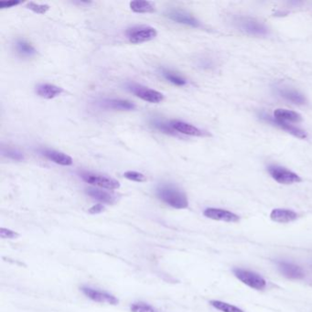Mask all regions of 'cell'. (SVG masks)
I'll use <instances>...</instances> for the list:
<instances>
[{"instance_id": "6da1fadb", "label": "cell", "mask_w": 312, "mask_h": 312, "mask_svg": "<svg viewBox=\"0 0 312 312\" xmlns=\"http://www.w3.org/2000/svg\"><path fill=\"white\" fill-rule=\"evenodd\" d=\"M156 194L163 203L175 209H185L189 206L186 193L174 184L161 183L156 189Z\"/></svg>"}, {"instance_id": "7a4b0ae2", "label": "cell", "mask_w": 312, "mask_h": 312, "mask_svg": "<svg viewBox=\"0 0 312 312\" xmlns=\"http://www.w3.org/2000/svg\"><path fill=\"white\" fill-rule=\"evenodd\" d=\"M233 22L239 30L247 35L263 37L269 33L268 28L263 22L254 17H234Z\"/></svg>"}, {"instance_id": "3957f363", "label": "cell", "mask_w": 312, "mask_h": 312, "mask_svg": "<svg viewBox=\"0 0 312 312\" xmlns=\"http://www.w3.org/2000/svg\"><path fill=\"white\" fill-rule=\"evenodd\" d=\"M129 42L133 44H141L150 42L157 37L158 32L153 27L146 25L133 26L125 31Z\"/></svg>"}, {"instance_id": "277c9868", "label": "cell", "mask_w": 312, "mask_h": 312, "mask_svg": "<svg viewBox=\"0 0 312 312\" xmlns=\"http://www.w3.org/2000/svg\"><path fill=\"white\" fill-rule=\"evenodd\" d=\"M80 177L82 178L83 181L86 183L91 184L96 187L103 188L106 190H117L120 188L119 181L117 179H113L111 177L105 176V175L94 173L90 171H82L79 173Z\"/></svg>"}, {"instance_id": "5b68a950", "label": "cell", "mask_w": 312, "mask_h": 312, "mask_svg": "<svg viewBox=\"0 0 312 312\" xmlns=\"http://www.w3.org/2000/svg\"><path fill=\"white\" fill-rule=\"evenodd\" d=\"M126 89L129 90V92L132 93L137 97L140 98L141 100L150 103V104H158L164 100V96L161 93L158 92L154 89L143 86L138 83H127Z\"/></svg>"}, {"instance_id": "8992f818", "label": "cell", "mask_w": 312, "mask_h": 312, "mask_svg": "<svg viewBox=\"0 0 312 312\" xmlns=\"http://www.w3.org/2000/svg\"><path fill=\"white\" fill-rule=\"evenodd\" d=\"M233 274L242 283L254 288L255 290H263L266 287V281L261 276L254 271L246 270L243 268H233Z\"/></svg>"}, {"instance_id": "52a82bcc", "label": "cell", "mask_w": 312, "mask_h": 312, "mask_svg": "<svg viewBox=\"0 0 312 312\" xmlns=\"http://www.w3.org/2000/svg\"><path fill=\"white\" fill-rule=\"evenodd\" d=\"M267 171L272 177V179H275L277 182L280 184L288 185V184L299 183L302 180L299 175L284 167L270 165L267 168Z\"/></svg>"}, {"instance_id": "ba28073f", "label": "cell", "mask_w": 312, "mask_h": 312, "mask_svg": "<svg viewBox=\"0 0 312 312\" xmlns=\"http://www.w3.org/2000/svg\"><path fill=\"white\" fill-rule=\"evenodd\" d=\"M260 117L263 120L269 123L270 125L287 131V133L291 134L292 136H294L296 138H300V139H306L308 138V135L305 130L300 129V127H297L295 125H290L287 122L278 120V119H276L275 117H271L269 115H266L264 113L261 114Z\"/></svg>"}, {"instance_id": "9c48e42d", "label": "cell", "mask_w": 312, "mask_h": 312, "mask_svg": "<svg viewBox=\"0 0 312 312\" xmlns=\"http://www.w3.org/2000/svg\"><path fill=\"white\" fill-rule=\"evenodd\" d=\"M166 16L171 21H174L176 23H179V24L190 26L193 28L200 27V21L193 17L192 14L181 10V9H170L167 11Z\"/></svg>"}, {"instance_id": "30bf717a", "label": "cell", "mask_w": 312, "mask_h": 312, "mask_svg": "<svg viewBox=\"0 0 312 312\" xmlns=\"http://www.w3.org/2000/svg\"><path fill=\"white\" fill-rule=\"evenodd\" d=\"M81 289H82L83 294L89 298L90 300H94V301L98 302V303L117 305L119 302L115 296L111 295L107 292L97 290V289H95V288L90 287H83Z\"/></svg>"}, {"instance_id": "8fae6325", "label": "cell", "mask_w": 312, "mask_h": 312, "mask_svg": "<svg viewBox=\"0 0 312 312\" xmlns=\"http://www.w3.org/2000/svg\"><path fill=\"white\" fill-rule=\"evenodd\" d=\"M204 215L212 220L221 221V222H226V223H237L240 220L237 214L227 211V210H224V209H205Z\"/></svg>"}, {"instance_id": "7c38bea8", "label": "cell", "mask_w": 312, "mask_h": 312, "mask_svg": "<svg viewBox=\"0 0 312 312\" xmlns=\"http://www.w3.org/2000/svg\"><path fill=\"white\" fill-rule=\"evenodd\" d=\"M280 273L287 279H301L304 278V272L301 267L291 262L280 260L277 262Z\"/></svg>"}, {"instance_id": "4fadbf2b", "label": "cell", "mask_w": 312, "mask_h": 312, "mask_svg": "<svg viewBox=\"0 0 312 312\" xmlns=\"http://www.w3.org/2000/svg\"><path fill=\"white\" fill-rule=\"evenodd\" d=\"M170 123H171V127L174 129L175 131L183 134V135L192 136V137H204L207 135L201 129H198L195 125H191L183 121L171 120Z\"/></svg>"}, {"instance_id": "5bb4252c", "label": "cell", "mask_w": 312, "mask_h": 312, "mask_svg": "<svg viewBox=\"0 0 312 312\" xmlns=\"http://www.w3.org/2000/svg\"><path fill=\"white\" fill-rule=\"evenodd\" d=\"M101 107L107 110H117V111H132L136 108V105L131 103L130 101L123 100V99H103L99 103Z\"/></svg>"}, {"instance_id": "9a60e30c", "label": "cell", "mask_w": 312, "mask_h": 312, "mask_svg": "<svg viewBox=\"0 0 312 312\" xmlns=\"http://www.w3.org/2000/svg\"><path fill=\"white\" fill-rule=\"evenodd\" d=\"M41 153L45 158L51 160L52 162L56 163V164L61 165V166H71L72 163H74L71 157H70L69 155L63 153V152H61V151L45 149V150H41Z\"/></svg>"}, {"instance_id": "2e32d148", "label": "cell", "mask_w": 312, "mask_h": 312, "mask_svg": "<svg viewBox=\"0 0 312 312\" xmlns=\"http://www.w3.org/2000/svg\"><path fill=\"white\" fill-rule=\"evenodd\" d=\"M278 94L284 99H286L288 102H291L292 104L302 105L307 103V99L304 96L303 94L290 87H285V86L279 87L278 88Z\"/></svg>"}, {"instance_id": "e0dca14e", "label": "cell", "mask_w": 312, "mask_h": 312, "mask_svg": "<svg viewBox=\"0 0 312 312\" xmlns=\"http://www.w3.org/2000/svg\"><path fill=\"white\" fill-rule=\"evenodd\" d=\"M36 94L44 99H53L61 96L63 89L51 83H41L36 86Z\"/></svg>"}, {"instance_id": "ac0fdd59", "label": "cell", "mask_w": 312, "mask_h": 312, "mask_svg": "<svg viewBox=\"0 0 312 312\" xmlns=\"http://www.w3.org/2000/svg\"><path fill=\"white\" fill-rule=\"evenodd\" d=\"M85 192L93 199L103 203V204H114L117 201V196L115 195L114 193L103 191L97 188H88Z\"/></svg>"}, {"instance_id": "d6986e66", "label": "cell", "mask_w": 312, "mask_h": 312, "mask_svg": "<svg viewBox=\"0 0 312 312\" xmlns=\"http://www.w3.org/2000/svg\"><path fill=\"white\" fill-rule=\"evenodd\" d=\"M271 220L279 224H287L297 220L298 213L288 209H274L270 213Z\"/></svg>"}, {"instance_id": "ffe728a7", "label": "cell", "mask_w": 312, "mask_h": 312, "mask_svg": "<svg viewBox=\"0 0 312 312\" xmlns=\"http://www.w3.org/2000/svg\"><path fill=\"white\" fill-rule=\"evenodd\" d=\"M274 116L276 119L283 122H292V123H299L302 121V117L299 113L287 109L278 108L274 111Z\"/></svg>"}, {"instance_id": "44dd1931", "label": "cell", "mask_w": 312, "mask_h": 312, "mask_svg": "<svg viewBox=\"0 0 312 312\" xmlns=\"http://www.w3.org/2000/svg\"><path fill=\"white\" fill-rule=\"evenodd\" d=\"M15 50L21 57H25V58H30L37 54V50L31 45V43H29L23 39H20L15 42Z\"/></svg>"}, {"instance_id": "7402d4cb", "label": "cell", "mask_w": 312, "mask_h": 312, "mask_svg": "<svg viewBox=\"0 0 312 312\" xmlns=\"http://www.w3.org/2000/svg\"><path fill=\"white\" fill-rule=\"evenodd\" d=\"M130 9L135 13H152L155 11V5L150 1H132L130 2Z\"/></svg>"}, {"instance_id": "603a6c76", "label": "cell", "mask_w": 312, "mask_h": 312, "mask_svg": "<svg viewBox=\"0 0 312 312\" xmlns=\"http://www.w3.org/2000/svg\"><path fill=\"white\" fill-rule=\"evenodd\" d=\"M163 77L170 83L177 85V86H184L187 84V80L184 78L183 76L175 72V71L168 70V69H162L161 70Z\"/></svg>"}, {"instance_id": "cb8c5ba5", "label": "cell", "mask_w": 312, "mask_h": 312, "mask_svg": "<svg viewBox=\"0 0 312 312\" xmlns=\"http://www.w3.org/2000/svg\"><path fill=\"white\" fill-rule=\"evenodd\" d=\"M1 152L4 157L15 160V161H22L24 159L23 153L17 149H14L12 146H3Z\"/></svg>"}, {"instance_id": "d4e9b609", "label": "cell", "mask_w": 312, "mask_h": 312, "mask_svg": "<svg viewBox=\"0 0 312 312\" xmlns=\"http://www.w3.org/2000/svg\"><path fill=\"white\" fill-rule=\"evenodd\" d=\"M210 304L212 305L213 308H216V309L222 312H245L236 306H233V305L226 303V302H223L220 300H212Z\"/></svg>"}, {"instance_id": "484cf974", "label": "cell", "mask_w": 312, "mask_h": 312, "mask_svg": "<svg viewBox=\"0 0 312 312\" xmlns=\"http://www.w3.org/2000/svg\"><path fill=\"white\" fill-rule=\"evenodd\" d=\"M131 312H159L150 304L145 302H135L130 307Z\"/></svg>"}, {"instance_id": "4316f807", "label": "cell", "mask_w": 312, "mask_h": 312, "mask_svg": "<svg viewBox=\"0 0 312 312\" xmlns=\"http://www.w3.org/2000/svg\"><path fill=\"white\" fill-rule=\"evenodd\" d=\"M152 125H154L156 129H158L163 133L168 134V135H172L176 136V131L171 127V123H166L164 121L154 120L152 121Z\"/></svg>"}, {"instance_id": "83f0119b", "label": "cell", "mask_w": 312, "mask_h": 312, "mask_svg": "<svg viewBox=\"0 0 312 312\" xmlns=\"http://www.w3.org/2000/svg\"><path fill=\"white\" fill-rule=\"evenodd\" d=\"M27 9L31 10L32 12L36 13V14H46L49 9H50V6L47 4H39V3H35V2H29L27 6H26Z\"/></svg>"}, {"instance_id": "f1b7e54d", "label": "cell", "mask_w": 312, "mask_h": 312, "mask_svg": "<svg viewBox=\"0 0 312 312\" xmlns=\"http://www.w3.org/2000/svg\"><path fill=\"white\" fill-rule=\"evenodd\" d=\"M124 177L125 179L132 180V181H136V182H144L146 180V176L142 174L140 172H138V171H125L124 173Z\"/></svg>"}, {"instance_id": "f546056e", "label": "cell", "mask_w": 312, "mask_h": 312, "mask_svg": "<svg viewBox=\"0 0 312 312\" xmlns=\"http://www.w3.org/2000/svg\"><path fill=\"white\" fill-rule=\"evenodd\" d=\"M0 236L3 239H16V238L19 237V233L14 232L12 230L1 228L0 229Z\"/></svg>"}, {"instance_id": "4dcf8cb0", "label": "cell", "mask_w": 312, "mask_h": 312, "mask_svg": "<svg viewBox=\"0 0 312 312\" xmlns=\"http://www.w3.org/2000/svg\"><path fill=\"white\" fill-rule=\"evenodd\" d=\"M20 4H21L20 1H2V2H0V9H9V8H12V7Z\"/></svg>"}, {"instance_id": "1f68e13d", "label": "cell", "mask_w": 312, "mask_h": 312, "mask_svg": "<svg viewBox=\"0 0 312 312\" xmlns=\"http://www.w3.org/2000/svg\"><path fill=\"white\" fill-rule=\"evenodd\" d=\"M104 210H105V207H104V205L98 204L89 209V213H91V214H98V213L104 212Z\"/></svg>"}]
</instances>
